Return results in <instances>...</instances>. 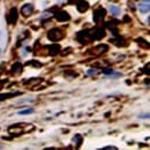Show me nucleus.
Masks as SVG:
<instances>
[{
    "mask_svg": "<svg viewBox=\"0 0 150 150\" xmlns=\"http://www.w3.org/2000/svg\"><path fill=\"white\" fill-rule=\"evenodd\" d=\"M104 149H115V147H105Z\"/></svg>",
    "mask_w": 150,
    "mask_h": 150,
    "instance_id": "39448f33",
    "label": "nucleus"
},
{
    "mask_svg": "<svg viewBox=\"0 0 150 150\" xmlns=\"http://www.w3.org/2000/svg\"><path fill=\"white\" fill-rule=\"evenodd\" d=\"M110 9H111V12H112L113 14H115V15H118V14H119V9H118V8H115L114 6H111V7H110Z\"/></svg>",
    "mask_w": 150,
    "mask_h": 150,
    "instance_id": "20e7f679",
    "label": "nucleus"
},
{
    "mask_svg": "<svg viewBox=\"0 0 150 150\" xmlns=\"http://www.w3.org/2000/svg\"><path fill=\"white\" fill-rule=\"evenodd\" d=\"M34 110L33 109H27V110H21L19 111V114H30V113H33Z\"/></svg>",
    "mask_w": 150,
    "mask_h": 150,
    "instance_id": "f03ea898",
    "label": "nucleus"
},
{
    "mask_svg": "<svg viewBox=\"0 0 150 150\" xmlns=\"http://www.w3.org/2000/svg\"><path fill=\"white\" fill-rule=\"evenodd\" d=\"M139 8H140L141 13H148V12H150V4H140Z\"/></svg>",
    "mask_w": 150,
    "mask_h": 150,
    "instance_id": "f257e3e1",
    "label": "nucleus"
},
{
    "mask_svg": "<svg viewBox=\"0 0 150 150\" xmlns=\"http://www.w3.org/2000/svg\"><path fill=\"white\" fill-rule=\"evenodd\" d=\"M139 119H150V112L149 113H142V114H140Z\"/></svg>",
    "mask_w": 150,
    "mask_h": 150,
    "instance_id": "7ed1b4c3",
    "label": "nucleus"
}]
</instances>
